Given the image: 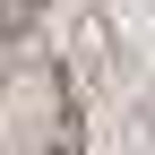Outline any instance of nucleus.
Segmentation results:
<instances>
[{"instance_id": "1", "label": "nucleus", "mask_w": 155, "mask_h": 155, "mask_svg": "<svg viewBox=\"0 0 155 155\" xmlns=\"http://www.w3.org/2000/svg\"><path fill=\"white\" fill-rule=\"evenodd\" d=\"M0 155H78V95L52 61H17L0 78Z\"/></svg>"}, {"instance_id": "2", "label": "nucleus", "mask_w": 155, "mask_h": 155, "mask_svg": "<svg viewBox=\"0 0 155 155\" xmlns=\"http://www.w3.org/2000/svg\"><path fill=\"white\" fill-rule=\"evenodd\" d=\"M35 17H43V0H0V35H26Z\"/></svg>"}]
</instances>
